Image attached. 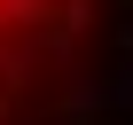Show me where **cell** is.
Masks as SVG:
<instances>
[{
	"instance_id": "6da1fadb",
	"label": "cell",
	"mask_w": 133,
	"mask_h": 125,
	"mask_svg": "<svg viewBox=\"0 0 133 125\" xmlns=\"http://www.w3.org/2000/svg\"><path fill=\"white\" fill-rule=\"evenodd\" d=\"M55 31H63V0H0V109L16 102V86L31 78Z\"/></svg>"
}]
</instances>
